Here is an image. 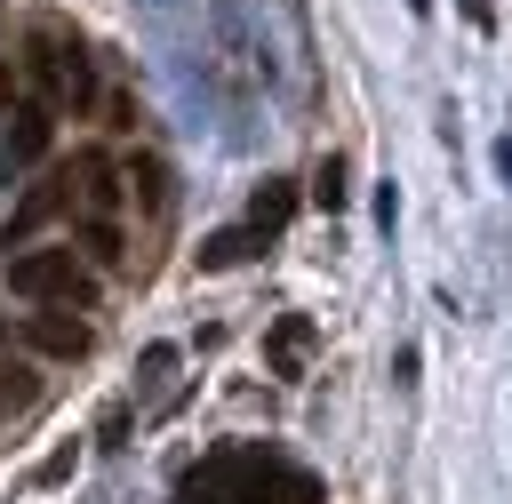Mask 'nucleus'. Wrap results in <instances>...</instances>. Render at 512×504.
Wrapping results in <instances>:
<instances>
[{
  "instance_id": "nucleus-13",
  "label": "nucleus",
  "mask_w": 512,
  "mask_h": 504,
  "mask_svg": "<svg viewBox=\"0 0 512 504\" xmlns=\"http://www.w3.org/2000/svg\"><path fill=\"white\" fill-rule=\"evenodd\" d=\"M24 400H32V376H0V416L24 408Z\"/></svg>"
},
{
  "instance_id": "nucleus-1",
  "label": "nucleus",
  "mask_w": 512,
  "mask_h": 504,
  "mask_svg": "<svg viewBox=\"0 0 512 504\" xmlns=\"http://www.w3.org/2000/svg\"><path fill=\"white\" fill-rule=\"evenodd\" d=\"M208 480H216V504H312V480L280 456H216Z\"/></svg>"
},
{
  "instance_id": "nucleus-12",
  "label": "nucleus",
  "mask_w": 512,
  "mask_h": 504,
  "mask_svg": "<svg viewBox=\"0 0 512 504\" xmlns=\"http://www.w3.org/2000/svg\"><path fill=\"white\" fill-rule=\"evenodd\" d=\"M88 256L112 264V256H120V232H112V224H88Z\"/></svg>"
},
{
  "instance_id": "nucleus-5",
  "label": "nucleus",
  "mask_w": 512,
  "mask_h": 504,
  "mask_svg": "<svg viewBox=\"0 0 512 504\" xmlns=\"http://www.w3.org/2000/svg\"><path fill=\"white\" fill-rule=\"evenodd\" d=\"M264 248V232L256 224H224V232H208L200 240V272H232V264H248Z\"/></svg>"
},
{
  "instance_id": "nucleus-2",
  "label": "nucleus",
  "mask_w": 512,
  "mask_h": 504,
  "mask_svg": "<svg viewBox=\"0 0 512 504\" xmlns=\"http://www.w3.org/2000/svg\"><path fill=\"white\" fill-rule=\"evenodd\" d=\"M8 288L32 296V304H80L88 272H80L72 248H24V256H8Z\"/></svg>"
},
{
  "instance_id": "nucleus-15",
  "label": "nucleus",
  "mask_w": 512,
  "mask_h": 504,
  "mask_svg": "<svg viewBox=\"0 0 512 504\" xmlns=\"http://www.w3.org/2000/svg\"><path fill=\"white\" fill-rule=\"evenodd\" d=\"M424 8H432V0H408V16H424Z\"/></svg>"
},
{
  "instance_id": "nucleus-8",
  "label": "nucleus",
  "mask_w": 512,
  "mask_h": 504,
  "mask_svg": "<svg viewBox=\"0 0 512 504\" xmlns=\"http://www.w3.org/2000/svg\"><path fill=\"white\" fill-rule=\"evenodd\" d=\"M304 352H312V320H304V312H288V320L272 328V368H280V376H296V368H304Z\"/></svg>"
},
{
  "instance_id": "nucleus-11",
  "label": "nucleus",
  "mask_w": 512,
  "mask_h": 504,
  "mask_svg": "<svg viewBox=\"0 0 512 504\" xmlns=\"http://www.w3.org/2000/svg\"><path fill=\"white\" fill-rule=\"evenodd\" d=\"M80 176H88V208H112V160H104V152H88V160H80Z\"/></svg>"
},
{
  "instance_id": "nucleus-7",
  "label": "nucleus",
  "mask_w": 512,
  "mask_h": 504,
  "mask_svg": "<svg viewBox=\"0 0 512 504\" xmlns=\"http://www.w3.org/2000/svg\"><path fill=\"white\" fill-rule=\"evenodd\" d=\"M56 208H64V184H32V192H24V208L8 216V248H16L24 232H40V224H48Z\"/></svg>"
},
{
  "instance_id": "nucleus-6",
  "label": "nucleus",
  "mask_w": 512,
  "mask_h": 504,
  "mask_svg": "<svg viewBox=\"0 0 512 504\" xmlns=\"http://www.w3.org/2000/svg\"><path fill=\"white\" fill-rule=\"evenodd\" d=\"M48 136H56V128H48V112H40V104H24V112H16V128H8V168H32V160L48 152Z\"/></svg>"
},
{
  "instance_id": "nucleus-10",
  "label": "nucleus",
  "mask_w": 512,
  "mask_h": 504,
  "mask_svg": "<svg viewBox=\"0 0 512 504\" xmlns=\"http://www.w3.org/2000/svg\"><path fill=\"white\" fill-rule=\"evenodd\" d=\"M312 200H320V208H328V216H336V208H344V200H352V184H344V160H336V152H328V160H320V168H312Z\"/></svg>"
},
{
  "instance_id": "nucleus-4",
  "label": "nucleus",
  "mask_w": 512,
  "mask_h": 504,
  "mask_svg": "<svg viewBox=\"0 0 512 504\" xmlns=\"http://www.w3.org/2000/svg\"><path fill=\"white\" fill-rule=\"evenodd\" d=\"M24 344L48 352V360H80V352H88V320H72V312H32V320H24Z\"/></svg>"
},
{
  "instance_id": "nucleus-9",
  "label": "nucleus",
  "mask_w": 512,
  "mask_h": 504,
  "mask_svg": "<svg viewBox=\"0 0 512 504\" xmlns=\"http://www.w3.org/2000/svg\"><path fill=\"white\" fill-rule=\"evenodd\" d=\"M288 216H296V192H288V184H256V200H248V224H256V232L272 240V232H280Z\"/></svg>"
},
{
  "instance_id": "nucleus-14",
  "label": "nucleus",
  "mask_w": 512,
  "mask_h": 504,
  "mask_svg": "<svg viewBox=\"0 0 512 504\" xmlns=\"http://www.w3.org/2000/svg\"><path fill=\"white\" fill-rule=\"evenodd\" d=\"M456 8H464V16H472V24H480V32H488V24H496V8H488V0H456Z\"/></svg>"
},
{
  "instance_id": "nucleus-3",
  "label": "nucleus",
  "mask_w": 512,
  "mask_h": 504,
  "mask_svg": "<svg viewBox=\"0 0 512 504\" xmlns=\"http://www.w3.org/2000/svg\"><path fill=\"white\" fill-rule=\"evenodd\" d=\"M40 80H48L56 96H72V104H88V96H96V72H88V48H80V40H48Z\"/></svg>"
}]
</instances>
